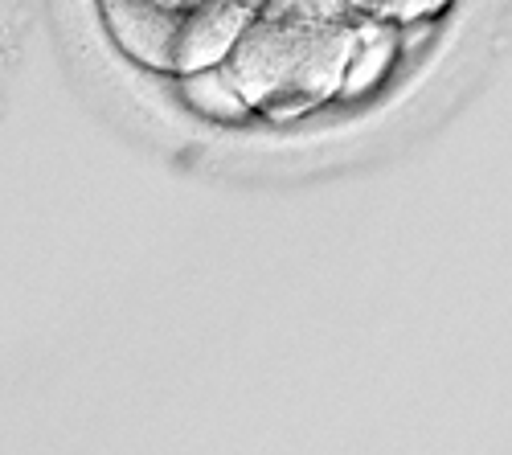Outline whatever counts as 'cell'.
<instances>
[{
	"instance_id": "6da1fadb",
	"label": "cell",
	"mask_w": 512,
	"mask_h": 455,
	"mask_svg": "<svg viewBox=\"0 0 512 455\" xmlns=\"http://www.w3.org/2000/svg\"><path fill=\"white\" fill-rule=\"evenodd\" d=\"M361 21L259 13L230 54V74L254 115L287 123L345 95Z\"/></svg>"
},
{
	"instance_id": "7a4b0ae2",
	"label": "cell",
	"mask_w": 512,
	"mask_h": 455,
	"mask_svg": "<svg viewBox=\"0 0 512 455\" xmlns=\"http://www.w3.org/2000/svg\"><path fill=\"white\" fill-rule=\"evenodd\" d=\"M201 0H99L107 37L144 70L173 74V46L181 17Z\"/></svg>"
},
{
	"instance_id": "3957f363",
	"label": "cell",
	"mask_w": 512,
	"mask_h": 455,
	"mask_svg": "<svg viewBox=\"0 0 512 455\" xmlns=\"http://www.w3.org/2000/svg\"><path fill=\"white\" fill-rule=\"evenodd\" d=\"M254 17H259V9L250 0H201V5H193L177 25L173 74L185 78L209 66H226Z\"/></svg>"
},
{
	"instance_id": "277c9868",
	"label": "cell",
	"mask_w": 512,
	"mask_h": 455,
	"mask_svg": "<svg viewBox=\"0 0 512 455\" xmlns=\"http://www.w3.org/2000/svg\"><path fill=\"white\" fill-rule=\"evenodd\" d=\"M181 95L193 111L209 115V119H222V123H234V119H246L254 115L242 87L234 82L230 66H209V70H197V74H185L181 78Z\"/></svg>"
},
{
	"instance_id": "5b68a950",
	"label": "cell",
	"mask_w": 512,
	"mask_h": 455,
	"mask_svg": "<svg viewBox=\"0 0 512 455\" xmlns=\"http://www.w3.org/2000/svg\"><path fill=\"white\" fill-rule=\"evenodd\" d=\"M390 25L394 21H381V17H365L361 21V37H357L349 78H345V95H365L369 87L381 82V74L390 70V62L398 54V37H394Z\"/></svg>"
},
{
	"instance_id": "8992f818",
	"label": "cell",
	"mask_w": 512,
	"mask_h": 455,
	"mask_svg": "<svg viewBox=\"0 0 512 455\" xmlns=\"http://www.w3.org/2000/svg\"><path fill=\"white\" fill-rule=\"evenodd\" d=\"M259 13H304V17H336V21H365L377 17L381 0H250Z\"/></svg>"
},
{
	"instance_id": "52a82bcc",
	"label": "cell",
	"mask_w": 512,
	"mask_h": 455,
	"mask_svg": "<svg viewBox=\"0 0 512 455\" xmlns=\"http://www.w3.org/2000/svg\"><path fill=\"white\" fill-rule=\"evenodd\" d=\"M447 5H451V0H381L377 17L394 21V25H418V21L439 17Z\"/></svg>"
}]
</instances>
